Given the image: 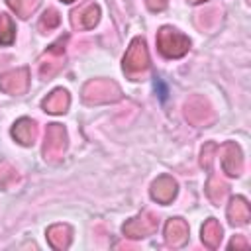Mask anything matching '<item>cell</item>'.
Segmentation results:
<instances>
[{"label":"cell","instance_id":"cell-1","mask_svg":"<svg viewBox=\"0 0 251 251\" xmlns=\"http://www.w3.org/2000/svg\"><path fill=\"white\" fill-rule=\"evenodd\" d=\"M157 45H159V51L169 57V59H176V57H182L188 47H190V39L186 35H182L180 31L165 25L159 29L157 33Z\"/></svg>","mask_w":251,"mask_h":251},{"label":"cell","instance_id":"cell-2","mask_svg":"<svg viewBox=\"0 0 251 251\" xmlns=\"http://www.w3.org/2000/svg\"><path fill=\"white\" fill-rule=\"evenodd\" d=\"M122 96L120 86L114 80L108 78H96L86 82V86L82 88V98L88 104H104V102H114Z\"/></svg>","mask_w":251,"mask_h":251},{"label":"cell","instance_id":"cell-3","mask_svg":"<svg viewBox=\"0 0 251 251\" xmlns=\"http://www.w3.org/2000/svg\"><path fill=\"white\" fill-rule=\"evenodd\" d=\"M147 67H149V53H147L145 41L141 37H135L124 55V71L127 75H137V73H143Z\"/></svg>","mask_w":251,"mask_h":251},{"label":"cell","instance_id":"cell-4","mask_svg":"<svg viewBox=\"0 0 251 251\" xmlns=\"http://www.w3.org/2000/svg\"><path fill=\"white\" fill-rule=\"evenodd\" d=\"M67 147V131L63 126L59 124H51L47 126V131H45V145H43V155L45 159L49 161H57L63 151Z\"/></svg>","mask_w":251,"mask_h":251},{"label":"cell","instance_id":"cell-5","mask_svg":"<svg viewBox=\"0 0 251 251\" xmlns=\"http://www.w3.org/2000/svg\"><path fill=\"white\" fill-rule=\"evenodd\" d=\"M186 120L194 126H208L214 122V112L202 96H192L184 106Z\"/></svg>","mask_w":251,"mask_h":251},{"label":"cell","instance_id":"cell-6","mask_svg":"<svg viewBox=\"0 0 251 251\" xmlns=\"http://www.w3.org/2000/svg\"><path fill=\"white\" fill-rule=\"evenodd\" d=\"M157 229V218L151 212H143L124 224V233L127 237H145Z\"/></svg>","mask_w":251,"mask_h":251},{"label":"cell","instance_id":"cell-7","mask_svg":"<svg viewBox=\"0 0 251 251\" xmlns=\"http://www.w3.org/2000/svg\"><path fill=\"white\" fill-rule=\"evenodd\" d=\"M220 161H222V169L224 173H227L229 176H237L241 175V169H243V157H241V149L237 143H226L222 145L220 149Z\"/></svg>","mask_w":251,"mask_h":251},{"label":"cell","instance_id":"cell-8","mask_svg":"<svg viewBox=\"0 0 251 251\" xmlns=\"http://www.w3.org/2000/svg\"><path fill=\"white\" fill-rule=\"evenodd\" d=\"M29 86V71L27 69H16L0 76V88L8 94H24Z\"/></svg>","mask_w":251,"mask_h":251},{"label":"cell","instance_id":"cell-9","mask_svg":"<svg viewBox=\"0 0 251 251\" xmlns=\"http://www.w3.org/2000/svg\"><path fill=\"white\" fill-rule=\"evenodd\" d=\"M151 196L153 200H157L159 204H169L175 196H176V182L175 178L163 175L159 176L153 184H151Z\"/></svg>","mask_w":251,"mask_h":251},{"label":"cell","instance_id":"cell-10","mask_svg":"<svg viewBox=\"0 0 251 251\" xmlns=\"http://www.w3.org/2000/svg\"><path fill=\"white\" fill-rule=\"evenodd\" d=\"M165 239L173 247L184 245V241L188 239V226H186V222L180 220V218L169 220L167 226H165Z\"/></svg>","mask_w":251,"mask_h":251},{"label":"cell","instance_id":"cell-11","mask_svg":"<svg viewBox=\"0 0 251 251\" xmlns=\"http://www.w3.org/2000/svg\"><path fill=\"white\" fill-rule=\"evenodd\" d=\"M12 135L18 143L22 145H31L35 141V135H37V127H35V122L29 120V118H22L14 124L12 127Z\"/></svg>","mask_w":251,"mask_h":251},{"label":"cell","instance_id":"cell-12","mask_svg":"<svg viewBox=\"0 0 251 251\" xmlns=\"http://www.w3.org/2000/svg\"><path fill=\"white\" fill-rule=\"evenodd\" d=\"M69 104H71L69 92L63 90V88L53 90V92L43 100V108H45V112H49V114H63V112H67Z\"/></svg>","mask_w":251,"mask_h":251},{"label":"cell","instance_id":"cell-13","mask_svg":"<svg viewBox=\"0 0 251 251\" xmlns=\"http://www.w3.org/2000/svg\"><path fill=\"white\" fill-rule=\"evenodd\" d=\"M47 239L55 249H67L71 243V227L65 224H55L47 229Z\"/></svg>","mask_w":251,"mask_h":251},{"label":"cell","instance_id":"cell-14","mask_svg":"<svg viewBox=\"0 0 251 251\" xmlns=\"http://www.w3.org/2000/svg\"><path fill=\"white\" fill-rule=\"evenodd\" d=\"M227 218L231 224H245L249 220V204L245 198L237 196L229 202V208H227Z\"/></svg>","mask_w":251,"mask_h":251},{"label":"cell","instance_id":"cell-15","mask_svg":"<svg viewBox=\"0 0 251 251\" xmlns=\"http://www.w3.org/2000/svg\"><path fill=\"white\" fill-rule=\"evenodd\" d=\"M220 239H222V227H220V224H218L214 218H210V220L202 226V241H204L210 249H214V247H218Z\"/></svg>","mask_w":251,"mask_h":251},{"label":"cell","instance_id":"cell-16","mask_svg":"<svg viewBox=\"0 0 251 251\" xmlns=\"http://www.w3.org/2000/svg\"><path fill=\"white\" fill-rule=\"evenodd\" d=\"M75 14L80 16V27H84V29H92L100 20V8L96 4H90L80 14L78 12H75Z\"/></svg>","mask_w":251,"mask_h":251},{"label":"cell","instance_id":"cell-17","mask_svg":"<svg viewBox=\"0 0 251 251\" xmlns=\"http://www.w3.org/2000/svg\"><path fill=\"white\" fill-rule=\"evenodd\" d=\"M14 35H16V27L12 18L8 14H0V43L10 45L14 41Z\"/></svg>","mask_w":251,"mask_h":251},{"label":"cell","instance_id":"cell-18","mask_svg":"<svg viewBox=\"0 0 251 251\" xmlns=\"http://www.w3.org/2000/svg\"><path fill=\"white\" fill-rule=\"evenodd\" d=\"M206 192H208V196L216 202V204H220L222 200H224V196H226V192H227V186L220 180V178H216V176H212L210 180H208V186H206Z\"/></svg>","mask_w":251,"mask_h":251},{"label":"cell","instance_id":"cell-19","mask_svg":"<svg viewBox=\"0 0 251 251\" xmlns=\"http://www.w3.org/2000/svg\"><path fill=\"white\" fill-rule=\"evenodd\" d=\"M8 4H10V8H12L18 16L27 18V16L37 8L39 0H8Z\"/></svg>","mask_w":251,"mask_h":251},{"label":"cell","instance_id":"cell-20","mask_svg":"<svg viewBox=\"0 0 251 251\" xmlns=\"http://www.w3.org/2000/svg\"><path fill=\"white\" fill-rule=\"evenodd\" d=\"M59 22H61L59 14H57L55 10H47V12L41 16L39 27H41V29H53V27H57V25H59Z\"/></svg>","mask_w":251,"mask_h":251},{"label":"cell","instance_id":"cell-21","mask_svg":"<svg viewBox=\"0 0 251 251\" xmlns=\"http://www.w3.org/2000/svg\"><path fill=\"white\" fill-rule=\"evenodd\" d=\"M16 178V171L8 163H0V188L8 186Z\"/></svg>","mask_w":251,"mask_h":251},{"label":"cell","instance_id":"cell-22","mask_svg":"<svg viewBox=\"0 0 251 251\" xmlns=\"http://www.w3.org/2000/svg\"><path fill=\"white\" fill-rule=\"evenodd\" d=\"M214 151H216V145H214V143H208V145L202 149V165L208 167V169H210V165H212V159H214L212 153H214Z\"/></svg>","mask_w":251,"mask_h":251},{"label":"cell","instance_id":"cell-23","mask_svg":"<svg viewBox=\"0 0 251 251\" xmlns=\"http://www.w3.org/2000/svg\"><path fill=\"white\" fill-rule=\"evenodd\" d=\"M145 4L151 12H161L167 6V0H145Z\"/></svg>","mask_w":251,"mask_h":251},{"label":"cell","instance_id":"cell-24","mask_svg":"<svg viewBox=\"0 0 251 251\" xmlns=\"http://www.w3.org/2000/svg\"><path fill=\"white\" fill-rule=\"evenodd\" d=\"M231 247H247V241H245V239H241V237H237V239H233V241H231Z\"/></svg>","mask_w":251,"mask_h":251},{"label":"cell","instance_id":"cell-25","mask_svg":"<svg viewBox=\"0 0 251 251\" xmlns=\"http://www.w3.org/2000/svg\"><path fill=\"white\" fill-rule=\"evenodd\" d=\"M188 2H192V4H198V2H206V0H188Z\"/></svg>","mask_w":251,"mask_h":251},{"label":"cell","instance_id":"cell-26","mask_svg":"<svg viewBox=\"0 0 251 251\" xmlns=\"http://www.w3.org/2000/svg\"><path fill=\"white\" fill-rule=\"evenodd\" d=\"M63 2H73V0H63Z\"/></svg>","mask_w":251,"mask_h":251}]
</instances>
